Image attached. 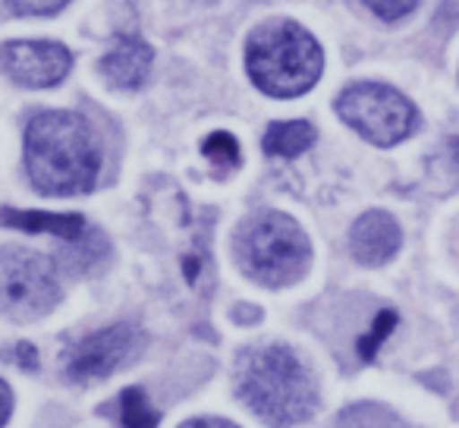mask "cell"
Instances as JSON below:
<instances>
[{
  "instance_id": "cell-1",
  "label": "cell",
  "mask_w": 459,
  "mask_h": 428,
  "mask_svg": "<svg viewBox=\"0 0 459 428\" xmlns=\"http://www.w3.org/2000/svg\"><path fill=\"white\" fill-rule=\"evenodd\" d=\"M26 170L48 196L89 192L101 170V152L91 127L66 110L35 114L26 127Z\"/></svg>"
},
{
  "instance_id": "cell-2",
  "label": "cell",
  "mask_w": 459,
  "mask_h": 428,
  "mask_svg": "<svg viewBox=\"0 0 459 428\" xmlns=\"http://www.w3.org/2000/svg\"><path fill=\"white\" fill-rule=\"evenodd\" d=\"M237 390L239 400L271 428L299 425L318 409V381L312 369L283 344L239 353Z\"/></svg>"
},
{
  "instance_id": "cell-3",
  "label": "cell",
  "mask_w": 459,
  "mask_h": 428,
  "mask_svg": "<svg viewBox=\"0 0 459 428\" xmlns=\"http://www.w3.org/2000/svg\"><path fill=\"white\" fill-rule=\"evenodd\" d=\"M249 76L264 95L296 98L306 95L325 70V54L318 41L290 20H274L258 26L246 45Z\"/></svg>"
},
{
  "instance_id": "cell-4",
  "label": "cell",
  "mask_w": 459,
  "mask_h": 428,
  "mask_svg": "<svg viewBox=\"0 0 459 428\" xmlns=\"http://www.w3.org/2000/svg\"><path fill=\"white\" fill-rule=\"evenodd\" d=\"M237 258L264 287H290L308 271L312 246L302 227L281 211H258L237 231Z\"/></svg>"
},
{
  "instance_id": "cell-5",
  "label": "cell",
  "mask_w": 459,
  "mask_h": 428,
  "mask_svg": "<svg viewBox=\"0 0 459 428\" xmlns=\"http://www.w3.org/2000/svg\"><path fill=\"white\" fill-rule=\"evenodd\" d=\"M60 300L54 262L32 249H0V312L13 321H35Z\"/></svg>"
},
{
  "instance_id": "cell-6",
  "label": "cell",
  "mask_w": 459,
  "mask_h": 428,
  "mask_svg": "<svg viewBox=\"0 0 459 428\" xmlns=\"http://www.w3.org/2000/svg\"><path fill=\"white\" fill-rule=\"evenodd\" d=\"M337 114L350 123L356 133H362L368 142L387 148L412 135L419 127L415 108L396 89L377 83H356L340 92Z\"/></svg>"
},
{
  "instance_id": "cell-7",
  "label": "cell",
  "mask_w": 459,
  "mask_h": 428,
  "mask_svg": "<svg viewBox=\"0 0 459 428\" xmlns=\"http://www.w3.org/2000/svg\"><path fill=\"white\" fill-rule=\"evenodd\" d=\"M142 344H145V337H142V331L135 325H110L104 331L89 334V337H82L66 350L64 375L79 384L110 378L117 369H123V365L139 356Z\"/></svg>"
},
{
  "instance_id": "cell-8",
  "label": "cell",
  "mask_w": 459,
  "mask_h": 428,
  "mask_svg": "<svg viewBox=\"0 0 459 428\" xmlns=\"http://www.w3.org/2000/svg\"><path fill=\"white\" fill-rule=\"evenodd\" d=\"M0 66L26 89H51L66 79L73 54L60 41H7L0 48Z\"/></svg>"
},
{
  "instance_id": "cell-9",
  "label": "cell",
  "mask_w": 459,
  "mask_h": 428,
  "mask_svg": "<svg viewBox=\"0 0 459 428\" xmlns=\"http://www.w3.org/2000/svg\"><path fill=\"white\" fill-rule=\"evenodd\" d=\"M403 243L400 224L390 218L387 211H368L352 224L350 231V249L356 256V262L377 268V265H387L396 256Z\"/></svg>"
},
{
  "instance_id": "cell-10",
  "label": "cell",
  "mask_w": 459,
  "mask_h": 428,
  "mask_svg": "<svg viewBox=\"0 0 459 428\" xmlns=\"http://www.w3.org/2000/svg\"><path fill=\"white\" fill-rule=\"evenodd\" d=\"M98 70H101V76L114 89L120 92L142 89L148 79V70H152V48L139 39H117L110 45V51L101 57Z\"/></svg>"
},
{
  "instance_id": "cell-11",
  "label": "cell",
  "mask_w": 459,
  "mask_h": 428,
  "mask_svg": "<svg viewBox=\"0 0 459 428\" xmlns=\"http://www.w3.org/2000/svg\"><path fill=\"white\" fill-rule=\"evenodd\" d=\"M0 221L7 227H20L29 233H54V237L64 240H79L85 231L82 214H45V211H13L4 208L0 211Z\"/></svg>"
},
{
  "instance_id": "cell-12",
  "label": "cell",
  "mask_w": 459,
  "mask_h": 428,
  "mask_svg": "<svg viewBox=\"0 0 459 428\" xmlns=\"http://www.w3.org/2000/svg\"><path fill=\"white\" fill-rule=\"evenodd\" d=\"M315 127L306 120H283L264 133V152L277 154V158H296L315 142Z\"/></svg>"
},
{
  "instance_id": "cell-13",
  "label": "cell",
  "mask_w": 459,
  "mask_h": 428,
  "mask_svg": "<svg viewBox=\"0 0 459 428\" xmlns=\"http://www.w3.org/2000/svg\"><path fill=\"white\" fill-rule=\"evenodd\" d=\"M337 428H403V422L377 403H359L340 415Z\"/></svg>"
},
{
  "instance_id": "cell-14",
  "label": "cell",
  "mask_w": 459,
  "mask_h": 428,
  "mask_svg": "<svg viewBox=\"0 0 459 428\" xmlns=\"http://www.w3.org/2000/svg\"><path fill=\"white\" fill-rule=\"evenodd\" d=\"M120 422L123 428H154L158 425V413L148 406L145 394L139 388L123 390L120 397Z\"/></svg>"
},
{
  "instance_id": "cell-15",
  "label": "cell",
  "mask_w": 459,
  "mask_h": 428,
  "mask_svg": "<svg viewBox=\"0 0 459 428\" xmlns=\"http://www.w3.org/2000/svg\"><path fill=\"white\" fill-rule=\"evenodd\" d=\"M202 154L217 170H233L239 164V142L230 133H211L202 145Z\"/></svg>"
},
{
  "instance_id": "cell-16",
  "label": "cell",
  "mask_w": 459,
  "mask_h": 428,
  "mask_svg": "<svg viewBox=\"0 0 459 428\" xmlns=\"http://www.w3.org/2000/svg\"><path fill=\"white\" fill-rule=\"evenodd\" d=\"M396 325V312H381L375 319V328H371L368 337L359 340V353H362V359H371L377 353V346H381V340L387 337L390 331H394Z\"/></svg>"
},
{
  "instance_id": "cell-17",
  "label": "cell",
  "mask_w": 459,
  "mask_h": 428,
  "mask_svg": "<svg viewBox=\"0 0 459 428\" xmlns=\"http://www.w3.org/2000/svg\"><path fill=\"white\" fill-rule=\"evenodd\" d=\"M70 0H7V7L16 16H51L64 10Z\"/></svg>"
},
{
  "instance_id": "cell-18",
  "label": "cell",
  "mask_w": 459,
  "mask_h": 428,
  "mask_svg": "<svg viewBox=\"0 0 459 428\" xmlns=\"http://www.w3.org/2000/svg\"><path fill=\"white\" fill-rule=\"evenodd\" d=\"M365 4H368V10L375 16H381V20L394 22V20H403V16L412 13L419 0H365Z\"/></svg>"
},
{
  "instance_id": "cell-19",
  "label": "cell",
  "mask_w": 459,
  "mask_h": 428,
  "mask_svg": "<svg viewBox=\"0 0 459 428\" xmlns=\"http://www.w3.org/2000/svg\"><path fill=\"white\" fill-rule=\"evenodd\" d=\"M10 413H13V394H10V384L0 378V428L7 425Z\"/></svg>"
},
{
  "instance_id": "cell-20",
  "label": "cell",
  "mask_w": 459,
  "mask_h": 428,
  "mask_svg": "<svg viewBox=\"0 0 459 428\" xmlns=\"http://www.w3.org/2000/svg\"><path fill=\"white\" fill-rule=\"evenodd\" d=\"M179 428H239V425H233V422H227V419H217V415H202V419L183 422Z\"/></svg>"
},
{
  "instance_id": "cell-21",
  "label": "cell",
  "mask_w": 459,
  "mask_h": 428,
  "mask_svg": "<svg viewBox=\"0 0 459 428\" xmlns=\"http://www.w3.org/2000/svg\"><path fill=\"white\" fill-rule=\"evenodd\" d=\"M16 359H20V362H26V369H29V371H32L35 365H39V359H35L32 344H20V346H16Z\"/></svg>"
},
{
  "instance_id": "cell-22",
  "label": "cell",
  "mask_w": 459,
  "mask_h": 428,
  "mask_svg": "<svg viewBox=\"0 0 459 428\" xmlns=\"http://www.w3.org/2000/svg\"><path fill=\"white\" fill-rule=\"evenodd\" d=\"M444 16H450V20H459V0H446V4H444Z\"/></svg>"
},
{
  "instance_id": "cell-23",
  "label": "cell",
  "mask_w": 459,
  "mask_h": 428,
  "mask_svg": "<svg viewBox=\"0 0 459 428\" xmlns=\"http://www.w3.org/2000/svg\"><path fill=\"white\" fill-rule=\"evenodd\" d=\"M450 152H453V161H456V167H459V139L450 142Z\"/></svg>"
}]
</instances>
